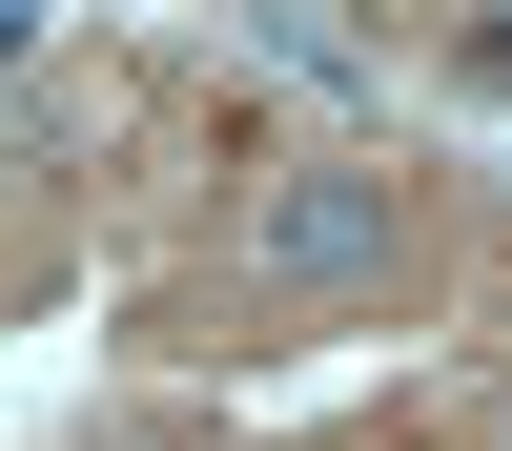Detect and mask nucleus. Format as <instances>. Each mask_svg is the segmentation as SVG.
<instances>
[{
  "mask_svg": "<svg viewBox=\"0 0 512 451\" xmlns=\"http://www.w3.org/2000/svg\"><path fill=\"white\" fill-rule=\"evenodd\" d=\"M349 267H390V185L369 164H308L267 205V287H349Z\"/></svg>",
  "mask_w": 512,
  "mask_h": 451,
  "instance_id": "1",
  "label": "nucleus"
},
{
  "mask_svg": "<svg viewBox=\"0 0 512 451\" xmlns=\"http://www.w3.org/2000/svg\"><path fill=\"white\" fill-rule=\"evenodd\" d=\"M492 431H512V410H492Z\"/></svg>",
  "mask_w": 512,
  "mask_h": 451,
  "instance_id": "2",
  "label": "nucleus"
}]
</instances>
